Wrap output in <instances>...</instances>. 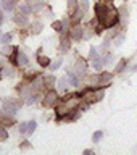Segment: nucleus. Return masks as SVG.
<instances>
[{
    "mask_svg": "<svg viewBox=\"0 0 137 155\" xmlns=\"http://www.w3.org/2000/svg\"><path fill=\"white\" fill-rule=\"evenodd\" d=\"M95 16L103 28H111L118 21V12L108 0H102L95 5Z\"/></svg>",
    "mask_w": 137,
    "mask_h": 155,
    "instance_id": "1",
    "label": "nucleus"
},
{
    "mask_svg": "<svg viewBox=\"0 0 137 155\" xmlns=\"http://www.w3.org/2000/svg\"><path fill=\"white\" fill-rule=\"evenodd\" d=\"M21 105H23V104H19V102L13 100V99H7V100L3 102L2 113H3L5 116H15V115H16V111H18V108H19Z\"/></svg>",
    "mask_w": 137,
    "mask_h": 155,
    "instance_id": "2",
    "label": "nucleus"
},
{
    "mask_svg": "<svg viewBox=\"0 0 137 155\" xmlns=\"http://www.w3.org/2000/svg\"><path fill=\"white\" fill-rule=\"evenodd\" d=\"M105 92L102 89H95V91H87L82 94V99H84L86 104H95V102H99L103 99Z\"/></svg>",
    "mask_w": 137,
    "mask_h": 155,
    "instance_id": "3",
    "label": "nucleus"
},
{
    "mask_svg": "<svg viewBox=\"0 0 137 155\" xmlns=\"http://www.w3.org/2000/svg\"><path fill=\"white\" fill-rule=\"evenodd\" d=\"M111 79V74L110 73H100V74H97V76H90V84L92 86H95V87H102V86H105V84H108Z\"/></svg>",
    "mask_w": 137,
    "mask_h": 155,
    "instance_id": "4",
    "label": "nucleus"
},
{
    "mask_svg": "<svg viewBox=\"0 0 137 155\" xmlns=\"http://www.w3.org/2000/svg\"><path fill=\"white\" fill-rule=\"evenodd\" d=\"M57 104H58V92L57 91L47 92V95L42 99V105L45 107V108H52V107H55Z\"/></svg>",
    "mask_w": 137,
    "mask_h": 155,
    "instance_id": "5",
    "label": "nucleus"
},
{
    "mask_svg": "<svg viewBox=\"0 0 137 155\" xmlns=\"http://www.w3.org/2000/svg\"><path fill=\"white\" fill-rule=\"evenodd\" d=\"M86 71H87V61L84 58H77L76 65H74V73L79 78H84L86 76Z\"/></svg>",
    "mask_w": 137,
    "mask_h": 155,
    "instance_id": "6",
    "label": "nucleus"
},
{
    "mask_svg": "<svg viewBox=\"0 0 137 155\" xmlns=\"http://www.w3.org/2000/svg\"><path fill=\"white\" fill-rule=\"evenodd\" d=\"M71 39L76 42H79L81 39H84V29H82V26H76L71 28Z\"/></svg>",
    "mask_w": 137,
    "mask_h": 155,
    "instance_id": "7",
    "label": "nucleus"
},
{
    "mask_svg": "<svg viewBox=\"0 0 137 155\" xmlns=\"http://www.w3.org/2000/svg\"><path fill=\"white\" fill-rule=\"evenodd\" d=\"M31 86H32V91H34V92H41L44 87H45V82H44V76L34 78V81L31 82Z\"/></svg>",
    "mask_w": 137,
    "mask_h": 155,
    "instance_id": "8",
    "label": "nucleus"
},
{
    "mask_svg": "<svg viewBox=\"0 0 137 155\" xmlns=\"http://www.w3.org/2000/svg\"><path fill=\"white\" fill-rule=\"evenodd\" d=\"M18 92H19V95H21L23 99H28V97L31 95L34 91H32V86L31 84H21V86L18 87Z\"/></svg>",
    "mask_w": 137,
    "mask_h": 155,
    "instance_id": "9",
    "label": "nucleus"
},
{
    "mask_svg": "<svg viewBox=\"0 0 137 155\" xmlns=\"http://www.w3.org/2000/svg\"><path fill=\"white\" fill-rule=\"evenodd\" d=\"M13 19H15V23H16L18 26H24V24H28V23H29L28 15H23V13H16Z\"/></svg>",
    "mask_w": 137,
    "mask_h": 155,
    "instance_id": "10",
    "label": "nucleus"
},
{
    "mask_svg": "<svg viewBox=\"0 0 137 155\" xmlns=\"http://www.w3.org/2000/svg\"><path fill=\"white\" fill-rule=\"evenodd\" d=\"M118 16H121V24L124 26V24L128 23V19H129V15H128V7H124V5H123V7L119 8Z\"/></svg>",
    "mask_w": 137,
    "mask_h": 155,
    "instance_id": "11",
    "label": "nucleus"
},
{
    "mask_svg": "<svg viewBox=\"0 0 137 155\" xmlns=\"http://www.w3.org/2000/svg\"><path fill=\"white\" fill-rule=\"evenodd\" d=\"M105 66V61H103V58H100V57H97L95 60H92V68H94L95 71H102V68Z\"/></svg>",
    "mask_w": 137,
    "mask_h": 155,
    "instance_id": "12",
    "label": "nucleus"
},
{
    "mask_svg": "<svg viewBox=\"0 0 137 155\" xmlns=\"http://www.w3.org/2000/svg\"><path fill=\"white\" fill-rule=\"evenodd\" d=\"M16 65H19V66H26L28 65V57H26V53H24V52H18Z\"/></svg>",
    "mask_w": 137,
    "mask_h": 155,
    "instance_id": "13",
    "label": "nucleus"
},
{
    "mask_svg": "<svg viewBox=\"0 0 137 155\" xmlns=\"http://www.w3.org/2000/svg\"><path fill=\"white\" fill-rule=\"evenodd\" d=\"M18 10H19V13H23V15H28V16L32 13V7H31L29 3H21V5L18 7Z\"/></svg>",
    "mask_w": 137,
    "mask_h": 155,
    "instance_id": "14",
    "label": "nucleus"
},
{
    "mask_svg": "<svg viewBox=\"0 0 137 155\" xmlns=\"http://www.w3.org/2000/svg\"><path fill=\"white\" fill-rule=\"evenodd\" d=\"M2 7H3V10L10 12V10H13L16 7V0H2Z\"/></svg>",
    "mask_w": 137,
    "mask_h": 155,
    "instance_id": "15",
    "label": "nucleus"
},
{
    "mask_svg": "<svg viewBox=\"0 0 137 155\" xmlns=\"http://www.w3.org/2000/svg\"><path fill=\"white\" fill-rule=\"evenodd\" d=\"M124 39H126V36H124V34H123V32H119V34H116V36L113 37V45H115V47H119V45H121V44H123V42H124Z\"/></svg>",
    "mask_w": 137,
    "mask_h": 155,
    "instance_id": "16",
    "label": "nucleus"
},
{
    "mask_svg": "<svg viewBox=\"0 0 137 155\" xmlns=\"http://www.w3.org/2000/svg\"><path fill=\"white\" fill-rule=\"evenodd\" d=\"M66 86H68L66 76L60 78V79H57V87H58V91H66Z\"/></svg>",
    "mask_w": 137,
    "mask_h": 155,
    "instance_id": "17",
    "label": "nucleus"
},
{
    "mask_svg": "<svg viewBox=\"0 0 137 155\" xmlns=\"http://www.w3.org/2000/svg\"><path fill=\"white\" fill-rule=\"evenodd\" d=\"M37 63L41 66H50V58L45 55H37Z\"/></svg>",
    "mask_w": 137,
    "mask_h": 155,
    "instance_id": "18",
    "label": "nucleus"
},
{
    "mask_svg": "<svg viewBox=\"0 0 137 155\" xmlns=\"http://www.w3.org/2000/svg\"><path fill=\"white\" fill-rule=\"evenodd\" d=\"M77 5H79V0H68V12H70V15L77 10Z\"/></svg>",
    "mask_w": 137,
    "mask_h": 155,
    "instance_id": "19",
    "label": "nucleus"
},
{
    "mask_svg": "<svg viewBox=\"0 0 137 155\" xmlns=\"http://www.w3.org/2000/svg\"><path fill=\"white\" fill-rule=\"evenodd\" d=\"M70 41H71L70 37H61V39H60V45H61V50H63V52H68V50H70Z\"/></svg>",
    "mask_w": 137,
    "mask_h": 155,
    "instance_id": "20",
    "label": "nucleus"
},
{
    "mask_svg": "<svg viewBox=\"0 0 137 155\" xmlns=\"http://www.w3.org/2000/svg\"><path fill=\"white\" fill-rule=\"evenodd\" d=\"M77 78H79V76H77L76 74V73H70V76H68V82H70V86H77V84H79V79H77Z\"/></svg>",
    "mask_w": 137,
    "mask_h": 155,
    "instance_id": "21",
    "label": "nucleus"
},
{
    "mask_svg": "<svg viewBox=\"0 0 137 155\" xmlns=\"http://www.w3.org/2000/svg\"><path fill=\"white\" fill-rule=\"evenodd\" d=\"M44 82H45V87H53L55 86V82H57V78L55 76H45L44 78Z\"/></svg>",
    "mask_w": 137,
    "mask_h": 155,
    "instance_id": "22",
    "label": "nucleus"
},
{
    "mask_svg": "<svg viewBox=\"0 0 137 155\" xmlns=\"http://www.w3.org/2000/svg\"><path fill=\"white\" fill-rule=\"evenodd\" d=\"M42 29H44L42 23H41V21H36V23H32V26H31V32H32V34H39Z\"/></svg>",
    "mask_w": 137,
    "mask_h": 155,
    "instance_id": "23",
    "label": "nucleus"
},
{
    "mask_svg": "<svg viewBox=\"0 0 137 155\" xmlns=\"http://www.w3.org/2000/svg\"><path fill=\"white\" fill-rule=\"evenodd\" d=\"M63 65V58H55L53 61H50V70H58Z\"/></svg>",
    "mask_w": 137,
    "mask_h": 155,
    "instance_id": "24",
    "label": "nucleus"
},
{
    "mask_svg": "<svg viewBox=\"0 0 137 155\" xmlns=\"http://www.w3.org/2000/svg\"><path fill=\"white\" fill-rule=\"evenodd\" d=\"M103 137V131H95L94 134H92V142L94 144H99V140Z\"/></svg>",
    "mask_w": 137,
    "mask_h": 155,
    "instance_id": "25",
    "label": "nucleus"
},
{
    "mask_svg": "<svg viewBox=\"0 0 137 155\" xmlns=\"http://www.w3.org/2000/svg\"><path fill=\"white\" fill-rule=\"evenodd\" d=\"M0 42H2L3 45H7V44H10V42H11V34H10V32H5V34H2V37H0Z\"/></svg>",
    "mask_w": 137,
    "mask_h": 155,
    "instance_id": "26",
    "label": "nucleus"
},
{
    "mask_svg": "<svg viewBox=\"0 0 137 155\" xmlns=\"http://www.w3.org/2000/svg\"><path fill=\"white\" fill-rule=\"evenodd\" d=\"M126 65H128V60H121L119 63H118V66L115 68V73L118 74V73H121L123 70H126Z\"/></svg>",
    "mask_w": 137,
    "mask_h": 155,
    "instance_id": "27",
    "label": "nucleus"
},
{
    "mask_svg": "<svg viewBox=\"0 0 137 155\" xmlns=\"http://www.w3.org/2000/svg\"><path fill=\"white\" fill-rule=\"evenodd\" d=\"M39 99H41V97H39V94H34V92H32V94L28 97V104H29V105H34L36 102H39Z\"/></svg>",
    "mask_w": 137,
    "mask_h": 155,
    "instance_id": "28",
    "label": "nucleus"
},
{
    "mask_svg": "<svg viewBox=\"0 0 137 155\" xmlns=\"http://www.w3.org/2000/svg\"><path fill=\"white\" fill-rule=\"evenodd\" d=\"M36 128H37V123H36V121H29V123H28V133L26 134H32L34 133V131H36Z\"/></svg>",
    "mask_w": 137,
    "mask_h": 155,
    "instance_id": "29",
    "label": "nucleus"
},
{
    "mask_svg": "<svg viewBox=\"0 0 137 155\" xmlns=\"http://www.w3.org/2000/svg\"><path fill=\"white\" fill-rule=\"evenodd\" d=\"M11 52H13V47H11V45H8V44H7V45H3V47H2V55H3V57L10 55Z\"/></svg>",
    "mask_w": 137,
    "mask_h": 155,
    "instance_id": "30",
    "label": "nucleus"
},
{
    "mask_svg": "<svg viewBox=\"0 0 137 155\" xmlns=\"http://www.w3.org/2000/svg\"><path fill=\"white\" fill-rule=\"evenodd\" d=\"M7 139H8V131L3 126H0V140H7Z\"/></svg>",
    "mask_w": 137,
    "mask_h": 155,
    "instance_id": "31",
    "label": "nucleus"
},
{
    "mask_svg": "<svg viewBox=\"0 0 137 155\" xmlns=\"http://www.w3.org/2000/svg\"><path fill=\"white\" fill-rule=\"evenodd\" d=\"M97 57H99V52H97V47H94V45H92V47H90V53H89V58H90V60H95Z\"/></svg>",
    "mask_w": 137,
    "mask_h": 155,
    "instance_id": "32",
    "label": "nucleus"
},
{
    "mask_svg": "<svg viewBox=\"0 0 137 155\" xmlns=\"http://www.w3.org/2000/svg\"><path fill=\"white\" fill-rule=\"evenodd\" d=\"M113 58H115V55H113V53H111V52H108V53H106V57L103 58L105 65H110V63L113 61Z\"/></svg>",
    "mask_w": 137,
    "mask_h": 155,
    "instance_id": "33",
    "label": "nucleus"
},
{
    "mask_svg": "<svg viewBox=\"0 0 137 155\" xmlns=\"http://www.w3.org/2000/svg\"><path fill=\"white\" fill-rule=\"evenodd\" d=\"M87 7H89V2L87 0H79V8L82 10V12H87Z\"/></svg>",
    "mask_w": 137,
    "mask_h": 155,
    "instance_id": "34",
    "label": "nucleus"
},
{
    "mask_svg": "<svg viewBox=\"0 0 137 155\" xmlns=\"http://www.w3.org/2000/svg\"><path fill=\"white\" fill-rule=\"evenodd\" d=\"M52 28L55 29V31H63V23L61 21H55L52 24Z\"/></svg>",
    "mask_w": 137,
    "mask_h": 155,
    "instance_id": "35",
    "label": "nucleus"
},
{
    "mask_svg": "<svg viewBox=\"0 0 137 155\" xmlns=\"http://www.w3.org/2000/svg\"><path fill=\"white\" fill-rule=\"evenodd\" d=\"M2 74H3V76H13V70H11L10 66H5L3 71H2Z\"/></svg>",
    "mask_w": 137,
    "mask_h": 155,
    "instance_id": "36",
    "label": "nucleus"
},
{
    "mask_svg": "<svg viewBox=\"0 0 137 155\" xmlns=\"http://www.w3.org/2000/svg\"><path fill=\"white\" fill-rule=\"evenodd\" d=\"M18 131H19V133H21V134H26L28 133V123H21V124H19L18 126Z\"/></svg>",
    "mask_w": 137,
    "mask_h": 155,
    "instance_id": "37",
    "label": "nucleus"
},
{
    "mask_svg": "<svg viewBox=\"0 0 137 155\" xmlns=\"http://www.w3.org/2000/svg\"><path fill=\"white\" fill-rule=\"evenodd\" d=\"M29 147H31L29 140H24V144H21V149H23V150H26V149H29Z\"/></svg>",
    "mask_w": 137,
    "mask_h": 155,
    "instance_id": "38",
    "label": "nucleus"
},
{
    "mask_svg": "<svg viewBox=\"0 0 137 155\" xmlns=\"http://www.w3.org/2000/svg\"><path fill=\"white\" fill-rule=\"evenodd\" d=\"M2 23H3V16H2V13H0V26H2Z\"/></svg>",
    "mask_w": 137,
    "mask_h": 155,
    "instance_id": "39",
    "label": "nucleus"
},
{
    "mask_svg": "<svg viewBox=\"0 0 137 155\" xmlns=\"http://www.w3.org/2000/svg\"><path fill=\"white\" fill-rule=\"evenodd\" d=\"M132 71H137V63H135V65L132 66Z\"/></svg>",
    "mask_w": 137,
    "mask_h": 155,
    "instance_id": "40",
    "label": "nucleus"
},
{
    "mask_svg": "<svg viewBox=\"0 0 137 155\" xmlns=\"http://www.w3.org/2000/svg\"><path fill=\"white\" fill-rule=\"evenodd\" d=\"M0 7H2V0H0Z\"/></svg>",
    "mask_w": 137,
    "mask_h": 155,
    "instance_id": "41",
    "label": "nucleus"
}]
</instances>
